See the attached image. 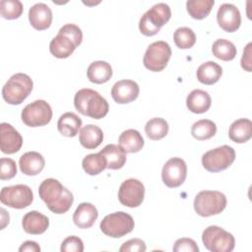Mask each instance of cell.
Returning <instances> with one entry per match:
<instances>
[{
	"label": "cell",
	"mask_w": 252,
	"mask_h": 252,
	"mask_svg": "<svg viewBox=\"0 0 252 252\" xmlns=\"http://www.w3.org/2000/svg\"><path fill=\"white\" fill-rule=\"evenodd\" d=\"M172 250L174 252H198L199 247L193 239L182 237L174 242Z\"/></svg>",
	"instance_id": "cell-39"
},
{
	"label": "cell",
	"mask_w": 252,
	"mask_h": 252,
	"mask_svg": "<svg viewBox=\"0 0 252 252\" xmlns=\"http://www.w3.org/2000/svg\"><path fill=\"white\" fill-rule=\"evenodd\" d=\"M169 130L168 123L161 117H154L150 119L145 125V132L147 136L154 141L164 138Z\"/></svg>",
	"instance_id": "cell-30"
},
{
	"label": "cell",
	"mask_w": 252,
	"mask_h": 252,
	"mask_svg": "<svg viewBox=\"0 0 252 252\" xmlns=\"http://www.w3.org/2000/svg\"><path fill=\"white\" fill-rule=\"evenodd\" d=\"M118 144L126 153H138L144 147L145 141L139 131L135 129H127L123 131L118 139Z\"/></svg>",
	"instance_id": "cell-29"
},
{
	"label": "cell",
	"mask_w": 252,
	"mask_h": 252,
	"mask_svg": "<svg viewBox=\"0 0 252 252\" xmlns=\"http://www.w3.org/2000/svg\"><path fill=\"white\" fill-rule=\"evenodd\" d=\"M82 30L75 24H66L60 28L49 43V51L56 58H67L82 43Z\"/></svg>",
	"instance_id": "cell-2"
},
{
	"label": "cell",
	"mask_w": 252,
	"mask_h": 252,
	"mask_svg": "<svg viewBox=\"0 0 252 252\" xmlns=\"http://www.w3.org/2000/svg\"><path fill=\"white\" fill-rule=\"evenodd\" d=\"M32 80L24 73H16L8 79L2 89V96L9 104H21L32 93Z\"/></svg>",
	"instance_id": "cell-4"
},
{
	"label": "cell",
	"mask_w": 252,
	"mask_h": 252,
	"mask_svg": "<svg viewBox=\"0 0 252 252\" xmlns=\"http://www.w3.org/2000/svg\"><path fill=\"white\" fill-rule=\"evenodd\" d=\"M19 165L21 171L30 176L37 175L42 171L45 165L44 158L41 154L32 151L23 154L19 159Z\"/></svg>",
	"instance_id": "cell-20"
},
{
	"label": "cell",
	"mask_w": 252,
	"mask_h": 252,
	"mask_svg": "<svg viewBox=\"0 0 252 252\" xmlns=\"http://www.w3.org/2000/svg\"><path fill=\"white\" fill-rule=\"evenodd\" d=\"M171 56V48L166 41L158 40L151 43L144 55V66L153 72L162 71Z\"/></svg>",
	"instance_id": "cell-10"
},
{
	"label": "cell",
	"mask_w": 252,
	"mask_h": 252,
	"mask_svg": "<svg viewBox=\"0 0 252 252\" xmlns=\"http://www.w3.org/2000/svg\"><path fill=\"white\" fill-rule=\"evenodd\" d=\"M38 194L47 208L57 215L69 211L74 202L72 192L54 178L44 179L38 187Z\"/></svg>",
	"instance_id": "cell-1"
},
{
	"label": "cell",
	"mask_w": 252,
	"mask_h": 252,
	"mask_svg": "<svg viewBox=\"0 0 252 252\" xmlns=\"http://www.w3.org/2000/svg\"><path fill=\"white\" fill-rule=\"evenodd\" d=\"M74 105L81 114L93 119L103 118L109 110L107 100L92 89L79 90L74 96Z\"/></svg>",
	"instance_id": "cell-3"
},
{
	"label": "cell",
	"mask_w": 252,
	"mask_h": 252,
	"mask_svg": "<svg viewBox=\"0 0 252 252\" xmlns=\"http://www.w3.org/2000/svg\"><path fill=\"white\" fill-rule=\"evenodd\" d=\"M219 26L227 32H236L241 25V15L238 8L230 3H223L217 13Z\"/></svg>",
	"instance_id": "cell-15"
},
{
	"label": "cell",
	"mask_w": 252,
	"mask_h": 252,
	"mask_svg": "<svg viewBox=\"0 0 252 252\" xmlns=\"http://www.w3.org/2000/svg\"><path fill=\"white\" fill-rule=\"evenodd\" d=\"M175 45L180 49L191 48L196 42V34L194 31L188 27H181L175 30L173 33Z\"/></svg>",
	"instance_id": "cell-35"
},
{
	"label": "cell",
	"mask_w": 252,
	"mask_h": 252,
	"mask_svg": "<svg viewBox=\"0 0 252 252\" xmlns=\"http://www.w3.org/2000/svg\"><path fill=\"white\" fill-rule=\"evenodd\" d=\"M21 118L29 127L44 126L47 125L52 118V109L47 101L36 99L24 107Z\"/></svg>",
	"instance_id": "cell-11"
},
{
	"label": "cell",
	"mask_w": 252,
	"mask_h": 252,
	"mask_svg": "<svg viewBox=\"0 0 252 252\" xmlns=\"http://www.w3.org/2000/svg\"><path fill=\"white\" fill-rule=\"evenodd\" d=\"M29 21L37 31L48 29L52 23L51 9L44 3L32 5L29 10Z\"/></svg>",
	"instance_id": "cell-18"
},
{
	"label": "cell",
	"mask_w": 252,
	"mask_h": 252,
	"mask_svg": "<svg viewBox=\"0 0 252 252\" xmlns=\"http://www.w3.org/2000/svg\"><path fill=\"white\" fill-rule=\"evenodd\" d=\"M82 166L86 173L97 175L106 168V160L100 153L90 154L83 158Z\"/></svg>",
	"instance_id": "cell-34"
},
{
	"label": "cell",
	"mask_w": 252,
	"mask_h": 252,
	"mask_svg": "<svg viewBox=\"0 0 252 252\" xmlns=\"http://www.w3.org/2000/svg\"><path fill=\"white\" fill-rule=\"evenodd\" d=\"M33 200L32 189L26 184L6 186L1 189L0 201L13 209H24L29 207Z\"/></svg>",
	"instance_id": "cell-12"
},
{
	"label": "cell",
	"mask_w": 252,
	"mask_h": 252,
	"mask_svg": "<svg viewBox=\"0 0 252 252\" xmlns=\"http://www.w3.org/2000/svg\"><path fill=\"white\" fill-rule=\"evenodd\" d=\"M17 174V165L14 159L10 158H1L0 159V179L9 180Z\"/></svg>",
	"instance_id": "cell-37"
},
{
	"label": "cell",
	"mask_w": 252,
	"mask_h": 252,
	"mask_svg": "<svg viewBox=\"0 0 252 252\" xmlns=\"http://www.w3.org/2000/svg\"><path fill=\"white\" fill-rule=\"evenodd\" d=\"M204 246L212 252H231L234 249V236L218 225H210L202 233Z\"/></svg>",
	"instance_id": "cell-7"
},
{
	"label": "cell",
	"mask_w": 252,
	"mask_h": 252,
	"mask_svg": "<svg viewBox=\"0 0 252 252\" xmlns=\"http://www.w3.org/2000/svg\"><path fill=\"white\" fill-rule=\"evenodd\" d=\"M213 54L222 60V61H230L233 60L236 56L237 50L233 42L224 39V38H219L217 39L212 46Z\"/></svg>",
	"instance_id": "cell-32"
},
{
	"label": "cell",
	"mask_w": 252,
	"mask_h": 252,
	"mask_svg": "<svg viewBox=\"0 0 252 252\" xmlns=\"http://www.w3.org/2000/svg\"><path fill=\"white\" fill-rule=\"evenodd\" d=\"M140 93L139 85L133 80H121L111 88V96L115 102L120 104L135 100Z\"/></svg>",
	"instance_id": "cell-17"
},
{
	"label": "cell",
	"mask_w": 252,
	"mask_h": 252,
	"mask_svg": "<svg viewBox=\"0 0 252 252\" xmlns=\"http://www.w3.org/2000/svg\"><path fill=\"white\" fill-rule=\"evenodd\" d=\"M98 217L97 209L91 203H81L73 215V221L79 228H90Z\"/></svg>",
	"instance_id": "cell-21"
},
{
	"label": "cell",
	"mask_w": 252,
	"mask_h": 252,
	"mask_svg": "<svg viewBox=\"0 0 252 252\" xmlns=\"http://www.w3.org/2000/svg\"><path fill=\"white\" fill-rule=\"evenodd\" d=\"M187 176V165L181 158H169L161 170V179L169 188L179 187L185 181Z\"/></svg>",
	"instance_id": "cell-14"
},
{
	"label": "cell",
	"mask_w": 252,
	"mask_h": 252,
	"mask_svg": "<svg viewBox=\"0 0 252 252\" xmlns=\"http://www.w3.org/2000/svg\"><path fill=\"white\" fill-rule=\"evenodd\" d=\"M22 226L27 233L37 235L45 232L49 226V220L37 211H31L24 216Z\"/></svg>",
	"instance_id": "cell-19"
},
{
	"label": "cell",
	"mask_w": 252,
	"mask_h": 252,
	"mask_svg": "<svg viewBox=\"0 0 252 252\" xmlns=\"http://www.w3.org/2000/svg\"><path fill=\"white\" fill-rule=\"evenodd\" d=\"M226 204L227 200L223 193L216 190H203L196 195L193 206L197 215L207 218L220 214Z\"/></svg>",
	"instance_id": "cell-6"
},
{
	"label": "cell",
	"mask_w": 252,
	"mask_h": 252,
	"mask_svg": "<svg viewBox=\"0 0 252 252\" xmlns=\"http://www.w3.org/2000/svg\"><path fill=\"white\" fill-rule=\"evenodd\" d=\"M23 145L21 134L9 123L0 124V149L4 154H15Z\"/></svg>",
	"instance_id": "cell-16"
},
{
	"label": "cell",
	"mask_w": 252,
	"mask_h": 252,
	"mask_svg": "<svg viewBox=\"0 0 252 252\" xmlns=\"http://www.w3.org/2000/svg\"><path fill=\"white\" fill-rule=\"evenodd\" d=\"M212 104V98L210 94L203 90L196 89L190 92L186 98V105L188 109L193 113H204L209 110Z\"/></svg>",
	"instance_id": "cell-22"
},
{
	"label": "cell",
	"mask_w": 252,
	"mask_h": 252,
	"mask_svg": "<svg viewBox=\"0 0 252 252\" xmlns=\"http://www.w3.org/2000/svg\"><path fill=\"white\" fill-rule=\"evenodd\" d=\"M214 4V0H188L186 9L193 19L202 20L210 14Z\"/></svg>",
	"instance_id": "cell-33"
},
{
	"label": "cell",
	"mask_w": 252,
	"mask_h": 252,
	"mask_svg": "<svg viewBox=\"0 0 252 252\" xmlns=\"http://www.w3.org/2000/svg\"><path fill=\"white\" fill-rule=\"evenodd\" d=\"M133 218L125 212H115L105 216L100 221V230L113 238L122 237L130 233L134 228Z\"/></svg>",
	"instance_id": "cell-8"
},
{
	"label": "cell",
	"mask_w": 252,
	"mask_h": 252,
	"mask_svg": "<svg viewBox=\"0 0 252 252\" xmlns=\"http://www.w3.org/2000/svg\"><path fill=\"white\" fill-rule=\"evenodd\" d=\"M20 252H25V251H30V252H39L40 251V247L39 245L35 242V241H32V240H28L25 241L19 248Z\"/></svg>",
	"instance_id": "cell-42"
},
{
	"label": "cell",
	"mask_w": 252,
	"mask_h": 252,
	"mask_svg": "<svg viewBox=\"0 0 252 252\" xmlns=\"http://www.w3.org/2000/svg\"><path fill=\"white\" fill-rule=\"evenodd\" d=\"M251 46L252 43L249 42L243 51V55L241 57V67L247 72H251Z\"/></svg>",
	"instance_id": "cell-41"
},
{
	"label": "cell",
	"mask_w": 252,
	"mask_h": 252,
	"mask_svg": "<svg viewBox=\"0 0 252 252\" xmlns=\"http://www.w3.org/2000/svg\"><path fill=\"white\" fill-rule=\"evenodd\" d=\"M171 17L170 7L165 3L155 4L141 17L139 30L146 36L157 34Z\"/></svg>",
	"instance_id": "cell-5"
},
{
	"label": "cell",
	"mask_w": 252,
	"mask_h": 252,
	"mask_svg": "<svg viewBox=\"0 0 252 252\" xmlns=\"http://www.w3.org/2000/svg\"><path fill=\"white\" fill-rule=\"evenodd\" d=\"M146 250V243L140 238L129 239L125 241L119 248L120 252H145Z\"/></svg>",
	"instance_id": "cell-40"
},
{
	"label": "cell",
	"mask_w": 252,
	"mask_h": 252,
	"mask_svg": "<svg viewBox=\"0 0 252 252\" xmlns=\"http://www.w3.org/2000/svg\"><path fill=\"white\" fill-rule=\"evenodd\" d=\"M228 137L237 144H243L252 137V122L247 118H239L231 123L228 129Z\"/></svg>",
	"instance_id": "cell-24"
},
{
	"label": "cell",
	"mask_w": 252,
	"mask_h": 252,
	"mask_svg": "<svg viewBox=\"0 0 252 252\" xmlns=\"http://www.w3.org/2000/svg\"><path fill=\"white\" fill-rule=\"evenodd\" d=\"M217 133V125L210 119H201L196 121L191 128L192 136L198 141L209 140Z\"/></svg>",
	"instance_id": "cell-31"
},
{
	"label": "cell",
	"mask_w": 252,
	"mask_h": 252,
	"mask_svg": "<svg viewBox=\"0 0 252 252\" xmlns=\"http://www.w3.org/2000/svg\"><path fill=\"white\" fill-rule=\"evenodd\" d=\"M23 4L19 0H1L0 13L4 19L15 20L23 13Z\"/></svg>",
	"instance_id": "cell-36"
},
{
	"label": "cell",
	"mask_w": 252,
	"mask_h": 252,
	"mask_svg": "<svg viewBox=\"0 0 252 252\" xmlns=\"http://www.w3.org/2000/svg\"><path fill=\"white\" fill-rule=\"evenodd\" d=\"M99 153L106 160V168L120 169L126 162V152L119 145H106L102 150H100Z\"/></svg>",
	"instance_id": "cell-23"
},
{
	"label": "cell",
	"mask_w": 252,
	"mask_h": 252,
	"mask_svg": "<svg viewBox=\"0 0 252 252\" xmlns=\"http://www.w3.org/2000/svg\"><path fill=\"white\" fill-rule=\"evenodd\" d=\"M235 159L232 147L222 145L206 152L202 156V165L209 172H219L228 168Z\"/></svg>",
	"instance_id": "cell-9"
},
{
	"label": "cell",
	"mask_w": 252,
	"mask_h": 252,
	"mask_svg": "<svg viewBox=\"0 0 252 252\" xmlns=\"http://www.w3.org/2000/svg\"><path fill=\"white\" fill-rule=\"evenodd\" d=\"M222 75V68L214 61H207L197 69V79L204 85L216 84Z\"/></svg>",
	"instance_id": "cell-28"
},
{
	"label": "cell",
	"mask_w": 252,
	"mask_h": 252,
	"mask_svg": "<svg viewBox=\"0 0 252 252\" xmlns=\"http://www.w3.org/2000/svg\"><path fill=\"white\" fill-rule=\"evenodd\" d=\"M60 250L62 252H83L84 251V243L80 237L71 235V236L66 237L62 241Z\"/></svg>",
	"instance_id": "cell-38"
},
{
	"label": "cell",
	"mask_w": 252,
	"mask_h": 252,
	"mask_svg": "<svg viewBox=\"0 0 252 252\" xmlns=\"http://www.w3.org/2000/svg\"><path fill=\"white\" fill-rule=\"evenodd\" d=\"M82 127V119L74 112L63 113L57 122L59 133L65 137H75Z\"/></svg>",
	"instance_id": "cell-26"
},
{
	"label": "cell",
	"mask_w": 252,
	"mask_h": 252,
	"mask_svg": "<svg viewBox=\"0 0 252 252\" xmlns=\"http://www.w3.org/2000/svg\"><path fill=\"white\" fill-rule=\"evenodd\" d=\"M145 197L144 184L135 178H129L123 181L118 190L119 202L129 208L139 207Z\"/></svg>",
	"instance_id": "cell-13"
},
{
	"label": "cell",
	"mask_w": 252,
	"mask_h": 252,
	"mask_svg": "<svg viewBox=\"0 0 252 252\" xmlns=\"http://www.w3.org/2000/svg\"><path fill=\"white\" fill-rule=\"evenodd\" d=\"M87 77L94 84L106 83L112 77V68L106 61H94L88 67Z\"/></svg>",
	"instance_id": "cell-27"
},
{
	"label": "cell",
	"mask_w": 252,
	"mask_h": 252,
	"mask_svg": "<svg viewBox=\"0 0 252 252\" xmlns=\"http://www.w3.org/2000/svg\"><path fill=\"white\" fill-rule=\"evenodd\" d=\"M79 141L80 144L88 150L95 149L103 141V132L98 126L88 124L80 130Z\"/></svg>",
	"instance_id": "cell-25"
}]
</instances>
